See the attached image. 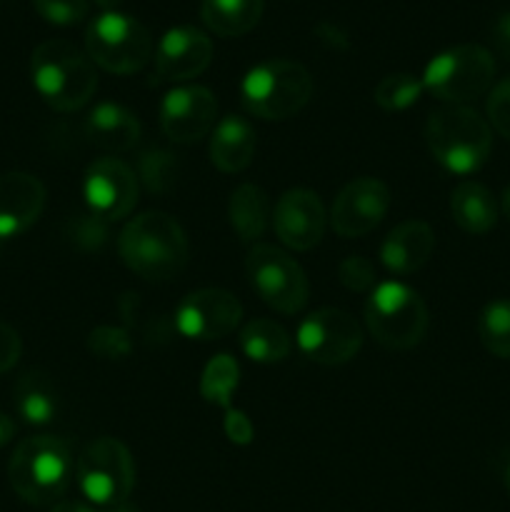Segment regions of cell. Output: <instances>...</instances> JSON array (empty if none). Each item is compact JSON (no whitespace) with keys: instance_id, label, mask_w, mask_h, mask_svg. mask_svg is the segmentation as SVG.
I'll return each mask as SVG.
<instances>
[{"instance_id":"cell-1","label":"cell","mask_w":510,"mask_h":512,"mask_svg":"<svg viewBox=\"0 0 510 512\" xmlns=\"http://www.w3.org/2000/svg\"><path fill=\"white\" fill-rule=\"evenodd\" d=\"M123 263L150 283L178 278L188 265V238L175 218L160 210L135 215L118 235Z\"/></svg>"},{"instance_id":"cell-2","label":"cell","mask_w":510,"mask_h":512,"mask_svg":"<svg viewBox=\"0 0 510 512\" xmlns=\"http://www.w3.org/2000/svg\"><path fill=\"white\" fill-rule=\"evenodd\" d=\"M30 78L40 98L58 113H73L98 90V73L88 53L68 40H45L33 50Z\"/></svg>"},{"instance_id":"cell-3","label":"cell","mask_w":510,"mask_h":512,"mask_svg":"<svg viewBox=\"0 0 510 512\" xmlns=\"http://www.w3.org/2000/svg\"><path fill=\"white\" fill-rule=\"evenodd\" d=\"M75 478L70 448L55 435H33L13 450L8 463L10 488L30 505H55Z\"/></svg>"},{"instance_id":"cell-4","label":"cell","mask_w":510,"mask_h":512,"mask_svg":"<svg viewBox=\"0 0 510 512\" xmlns=\"http://www.w3.org/2000/svg\"><path fill=\"white\" fill-rule=\"evenodd\" d=\"M425 143L435 163L448 173L470 175L485 165L493 150V130L478 110L468 105H445L430 113Z\"/></svg>"},{"instance_id":"cell-5","label":"cell","mask_w":510,"mask_h":512,"mask_svg":"<svg viewBox=\"0 0 510 512\" xmlns=\"http://www.w3.org/2000/svg\"><path fill=\"white\" fill-rule=\"evenodd\" d=\"M313 78L295 60H265L245 73L240 100L260 120H288L308 105Z\"/></svg>"},{"instance_id":"cell-6","label":"cell","mask_w":510,"mask_h":512,"mask_svg":"<svg viewBox=\"0 0 510 512\" xmlns=\"http://www.w3.org/2000/svg\"><path fill=\"white\" fill-rule=\"evenodd\" d=\"M365 325L375 343L388 350H410L428 333V308L418 290L405 283L375 285L365 303Z\"/></svg>"},{"instance_id":"cell-7","label":"cell","mask_w":510,"mask_h":512,"mask_svg":"<svg viewBox=\"0 0 510 512\" xmlns=\"http://www.w3.org/2000/svg\"><path fill=\"white\" fill-rule=\"evenodd\" d=\"M75 483L85 503L95 508L128 503L135 488L133 455L120 440L95 438L75 460Z\"/></svg>"},{"instance_id":"cell-8","label":"cell","mask_w":510,"mask_h":512,"mask_svg":"<svg viewBox=\"0 0 510 512\" xmlns=\"http://www.w3.org/2000/svg\"><path fill=\"white\" fill-rule=\"evenodd\" d=\"M85 53L93 65L115 75H133L153 60V38L130 15L100 13L85 30Z\"/></svg>"},{"instance_id":"cell-9","label":"cell","mask_w":510,"mask_h":512,"mask_svg":"<svg viewBox=\"0 0 510 512\" xmlns=\"http://www.w3.org/2000/svg\"><path fill=\"white\" fill-rule=\"evenodd\" d=\"M495 58L488 48L475 43L443 50L428 63L423 88L450 105H465L480 98L493 85Z\"/></svg>"},{"instance_id":"cell-10","label":"cell","mask_w":510,"mask_h":512,"mask_svg":"<svg viewBox=\"0 0 510 512\" xmlns=\"http://www.w3.org/2000/svg\"><path fill=\"white\" fill-rule=\"evenodd\" d=\"M250 285L268 308L295 315L308 303V278L303 268L285 250L268 243H255L245 258Z\"/></svg>"},{"instance_id":"cell-11","label":"cell","mask_w":510,"mask_h":512,"mask_svg":"<svg viewBox=\"0 0 510 512\" xmlns=\"http://www.w3.org/2000/svg\"><path fill=\"white\" fill-rule=\"evenodd\" d=\"M298 348L318 365L350 363L363 348L358 320L340 308H320L298 325Z\"/></svg>"},{"instance_id":"cell-12","label":"cell","mask_w":510,"mask_h":512,"mask_svg":"<svg viewBox=\"0 0 510 512\" xmlns=\"http://www.w3.org/2000/svg\"><path fill=\"white\" fill-rule=\"evenodd\" d=\"M243 318V305L223 288H203L188 293L175 308V330L183 338L213 343L233 333Z\"/></svg>"},{"instance_id":"cell-13","label":"cell","mask_w":510,"mask_h":512,"mask_svg":"<svg viewBox=\"0 0 510 512\" xmlns=\"http://www.w3.org/2000/svg\"><path fill=\"white\" fill-rule=\"evenodd\" d=\"M83 198L90 213L108 223L128 218L138 203V175L118 158L95 160L85 170Z\"/></svg>"},{"instance_id":"cell-14","label":"cell","mask_w":510,"mask_h":512,"mask_svg":"<svg viewBox=\"0 0 510 512\" xmlns=\"http://www.w3.org/2000/svg\"><path fill=\"white\" fill-rule=\"evenodd\" d=\"M218 118V100L203 85H180L160 103V128L173 143H198L213 133Z\"/></svg>"},{"instance_id":"cell-15","label":"cell","mask_w":510,"mask_h":512,"mask_svg":"<svg viewBox=\"0 0 510 512\" xmlns=\"http://www.w3.org/2000/svg\"><path fill=\"white\" fill-rule=\"evenodd\" d=\"M390 208V190L378 178H355L330 208V225L340 238H360L378 228Z\"/></svg>"},{"instance_id":"cell-16","label":"cell","mask_w":510,"mask_h":512,"mask_svg":"<svg viewBox=\"0 0 510 512\" xmlns=\"http://www.w3.org/2000/svg\"><path fill=\"white\" fill-rule=\"evenodd\" d=\"M270 218L280 243L295 253L315 248L323 240L328 225L323 200L318 193L305 188H293L280 195Z\"/></svg>"},{"instance_id":"cell-17","label":"cell","mask_w":510,"mask_h":512,"mask_svg":"<svg viewBox=\"0 0 510 512\" xmlns=\"http://www.w3.org/2000/svg\"><path fill=\"white\" fill-rule=\"evenodd\" d=\"M155 75L165 83H185L198 78L213 60V43L203 30L178 25L160 38L155 48Z\"/></svg>"},{"instance_id":"cell-18","label":"cell","mask_w":510,"mask_h":512,"mask_svg":"<svg viewBox=\"0 0 510 512\" xmlns=\"http://www.w3.org/2000/svg\"><path fill=\"white\" fill-rule=\"evenodd\" d=\"M45 208V185L35 175H0V240H10L38 223Z\"/></svg>"},{"instance_id":"cell-19","label":"cell","mask_w":510,"mask_h":512,"mask_svg":"<svg viewBox=\"0 0 510 512\" xmlns=\"http://www.w3.org/2000/svg\"><path fill=\"white\" fill-rule=\"evenodd\" d=\"M435 250V233L423 220L395 225L380 245V263L393 275H413L423 268Z\"/></svg>"},{"instance_id":"cell-20","label":"cell","mask_w":510,"mask_h":512,"mask_svg":"<svg viewBox=\"0 0 510 512\" xmlns=\"http://www.w3.org/2000/svg\"><path fill=\"white\" fill-rule=\"evenodd\" d=\"M85 138L110 153H123L138 143L140 120L123 105L98 103L85 118Z\"/></svg>"},{"instance_id":"cell-21","label":"cell","mask_w":510,"mask_h":512,"mask_svg":"<svg viewBox=\"0 0 510 512\" xmlns=\"http://www.w3.org/2000/svg\"><path fill=\"white\" fill-rule=\"evenodd\" d=\"M255 130L238 115H225L210 135V163L220 173H240L253 163Z\"/></svg>"},{"instance_id":"cell-22","label":"cell","mask_w":510,"mask_h":512,"mask_svg":"<svg viewBox=\"0 0 510 512\" xmlns=\"http://www.w3.org/2000/svg\"><path fill=\"white\" fill-rule=\"evenodd\" d=\"M450 215L460 230L470 235H483L498 223V200L483 183L463 180L450 193Z\"/></svg>"},{"instance_id":"cell-23","label":"cell","mask_w":510,"mask_h":512,"mask_svg":"<svg viewBox=\"0 0 510 512\" xmlns=\"http://www.w3.org/2000/svg\"><path fill=\"white\" fill-rule=\"evenodd\" d=\"M263 0H203L200 18L220 38H240L260 23Z\"/></svg>"},{"instance_id":"cell-24","label":"cell","mask_w":510,"mask_h":512,"mask_svg":"<svg viewBox=\"0 0 510 512\" xmlns=\"http://www.w3.org/2000/svg\"><path fill=\"white\" fill-rule=\"evenodd\" d=\"M228 218L240 243H255L265 233L270 220V203L265 190L253 183L238 185L230 195Z\"/></svg>"},{"instance_id":"cell-25","label":"cell","mask_w":510,"mask_h":512,"mask_svg":"<svg viewBox=\"0 0 510 512\" xmlns=\"http://www.w3.org/2000/svg\"><path fill=\"white\" fill-rule=\"evenodd\" d=\"M238 343L240 350L245 353V358H250L253 363H283L290 355V335L285 333L283 325L268 318L250 320V323L240 330Z\"/></svg>"},{"instance_id":"cell-26","label":"cell","mask_w":510,"mask_h":512,"mask_svg":"<svg viewBox=\"0 0 510 512\" xmlns=\"http://www.w3.org/2000/svg\"><path fill=\"white\" fill-rule=\"evenodd\" d=\"M13 403L20 418L30 425H45L58 413V398L48 378L35 370L20 375L13 390Z\"/></svg>"},{"instance_id":"cell-27","label":"cell","mask_w":510,"mask_h":512,"mask_svg":"<svg viewBox=\"0 0 510 512\" xmlns=\"http://www.w3.org/2000/svg\"><path fill=\"white\" fill-rule=\"evenodd\" d=\"M238 383V363H235V358H230L228 353H220L205 365L203 375H200V395L205 398V403L215 405V408L230 410V400H233V393L238 390Z\"/></svg>"},{"instance_id":"cell-28","label":"cell","mask_w":510,"mask_h":512,"mask_svg":"<svg viewBox=\"0 0 510 512\" xmlns=\"http://www.w3.org/2000/svg\"><path fill=\"white\" fill-rule=\"evenodd\" d=\"M478 338L495 358L510 360V300L500 298L485 305L478 318Z\"/></svg>"},{"instance_id":"cell-29","label":"cell","mask_w":510,"mask_h":512,"mask_svg":"<svg viewBox=\"0 0 510 512\" xmlns=\"http://www.w3.org/2000/svg\"><path fill=\"white\" fill-rule=\"evenodd\" d=\"M423 78H415L410 73H393L385 75L378 85H375V103L383 110L398 113V110L410 108L420 100L423 95Z\"/></svg>"},{"instance_id":"cell-30","label":"cell","mask_w":510,"mask_h":512,"mask_svg":"<svg viewBox=\"0 0 510 512\" xmlns=\"http://www.w3.org/2000/svg\"><path fill=\"white\" fill-rule=\"evenodd\" d=\"M138 175L145 188H148V193L163 195L170 193L175 188V183H178L180 163L168 150H148L140 158Z\"/></svg>"},{"instance_id":"cell-31","label":"cell","mask_w":510,"mask_h":512,"mask_svg":"<svg viewBox=\"0 0 510 512\" xmlns=\"http://www.w3.org/2000/svg\"><path fill=\"white\" fill-rule=\"evenodd\" d=\"M88 350L103 360H123L133 353V340L123 328L100 325L88 335Z\"/></svg>"},{"instance_id":"cell-32","label":"cell","mask_w":510,"mask_h":512,"mask_svg":"<svg viewBox=\"0 0 510 512\" xmlns=\"http://www.w3.org/2000/svg\"><path fill=\"white\" fill-rule=\"evenodd\" d=\"M108 220L98 218L88 210L83 215H73V220L68 223V238L78 245L80 250H100L108 243Z\"/></svg>"},{"instance_id":"cell-33","label":"cell","mask_w":510,"mask_h":512,"mask_svg":"<svg viewBox=\"0 0 510 512\" xmlns=\"http://www.w3.org/2000/svg\"><path fill=\"white\" fill-rule=\"evenodd\" d=\"M33 5L53 25H75L88 15V0H33Z\"/></svg>"},{"instance_id":"cell-34","label":"cell","mask_w":510,"mask_h":512,"mask_svg":"<svg viewBox=\"0 0 510 512\" xmlns=\"http://www.w3.org/2000/svg\"><path fill=\"white\" fill-rule=\"evenodd\" d=\"M338 280L353 293H365L375 285V265L363 255H350L338 265Z\"/></svg>"},{"instance_id":"cell-35","label":"cell","mask_w":510,"mask_h":512,"mask_svg":"<svg viewBox=\"0 0 510 512\" xmlns=\"http://www.w3.org/2000/svg\"><path fill=\"white\" fill-rule=\"evenodd\" d=\"M488 123L510 140V78L500 80L488 95Z\"/></svg>"},{"instance_id":"cell-36","label":"cell","mask_w":510,"mask_h":512,"mask_svg":"<svg viewBox=\"0 0 510 512\" xmlns=\"http://www.w3.org/2000/svg\"><path fill=\"white\" fill-rule=\"evenodd\" d=\"M20 353H23V340H20L18 330L0 320V375L18 365Z\"/></svg>"},{"instance_id":"cell-37","label":"cell","mask_w":510,"mask_h":512,"mask_svg":"<svg viewBox=\"0 0 510 512\" xmlns=\"http://www.w3.org/2000/svg\"><path fill=\"white\" fill-rule=\"evenodd\" d=\"M225 435H228L230 443L235 445H248L250 440H253V423H250V418L245 413H240V410H225Z\"/></svg>"},{"instance_id":"cell-38","label":"cell","mask_w":510,"mask_h":512,"mask_svg":"<svg viewBox=\"0 0 510 512\" xmlns=\"http://www.w3.org/2000/svg\"><path fill=\"white\" fill-rule=\"evenodd\" d=\"M50 512H138V510L128 503L115 505V508H95V505L85 503V500H58V503L50 508Z\"/></svg>"},{"instance_id":"cell-39","label":"cell","mask_w":510,"mask_h":512,"mask_svg":"<svg viewBox=\"0 0 510 512\" xmlns=\"http://www.w3.org/2000/svg\"><path fill=\"white\" fill-rule=\"evenodd\" d=\"M493 43L505 58H510V13L498 15L493 23Z\"/></svg>"},{"instance_id":"cell-40","label":"cell","mask_w":510,"mask_h":512,"mask_svg":"<svg viewBox=\"0 0 510 512\" xmlns=\"http://www.w3.org/2000/svg\"><path fill=\"white\" fill-rule=\"evenodd\" d=\"M318 38L323 40L325 45H330V48H338V50H345L348 48V35L343 33V30L338 28V25H330V23H320L318 25Z\"/></svg>"},{"instance_id":"cell-41","label":"cell","mask_w":510,"mask_h":512,"mask_svg":"<svg viewBox=\"0 0 510 512\" xmlns=\"http://www.w3.org/2000/svg\"><path fill=\"white\" fill-rule=\"evenodd\" d=\"M13 438H15L13 418H8L5 413H0V448H3V445H8Z\"/></svg>"},{"instance_id":"cell-42","label":"cell","mask_w":510,"mask_h":512,"mask_svg":"<svg viewBox=\"0 0 510 512\" xmlns=\"http://www.w3.org/2000/svg\"><path fill=\"white\" fill-rule=\"evenodd\" d=\"M95 3H98L105 13H113V10L120 8V3H123V0H95Z\"/></svg>"},{"instance_id":"cell-43","label":"cell","mask_w":510,"mask_h":512,"mask_svg":"<svg viewBox=\"0 0 510 512\" xmlns=\"http://www.w3.org/2000/svg\"><path fill=\"white\" fill-rule=\"evenodd\" d=\"M500 205H503V215L510 220V185H508V188H505L503 203H500Z\"/></svg>"},{"instance_id":"cell-44","label":"cell","mask_w":510,"mask_h":512,"mask_svg":"<svg viewBox=\"0 0 510 512\" xmlns=\"http://www.w3.org/2000/svg\"><path fill=\"white\" fill-rule=\"evenodd\" d=\"M503 483H505V490H508V495H510V463H508V468H505Z\"/></svg>"}]
</instances>
